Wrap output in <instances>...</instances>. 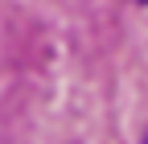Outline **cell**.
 <instances>
[{
  "instance_id": "1",
  "label": "cell",
  "mask_w": 148,
  "mask_h": 144,
  "mask_svg": "<svg viewBox=\"0 0 148 144\" xmlns=\"http://www.w3.org/2000/svg\"><path fill=\"white\" fill-rule=\"evenodd\" d=\"M140 4H148V0H140Z\"/></svg>"
},
{
  "instance_id": "2",
  "label": "cell",
  "mask_w": 148,
  "mask_h": 144,
  "mask_svg": "<svg viewBox=\"0 0 148 144\" xmlns=\"http://www.w3.org/2000/svg\"><path fill=\"white\" fill-rule=\"evenodd\" d=\"M144 144H148V140H144Z\"/></svg>"
}]
</instances>
